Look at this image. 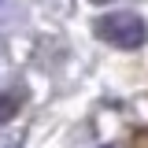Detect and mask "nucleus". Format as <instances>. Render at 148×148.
<instances>
[{"mask_svg":"<svg viewBox=\"0 0 148 148\" xmlns=\"http://www.w3.org/2000/svg\"><path fill=\"white\" fill-rule=\"evenodd\" d=\"M96 37L115 48H141L148 41V26L137 11H108L96 22Z\"/></svg>","mask_w":148,"mask_h":148,"instance_id":"nucleus-1","label":"nucleus"},{"mask_svg":"<svg viewBox=\"0 0 148 148\" xmlns=\"http://www.w3.org/2000/svg\"><path fill=\"white\" fill-rule=\"evenodd\" d=\"M15 111H18V92H0V126L11 122Z\"/></svg>","mask_w":148,"mask_h":148,"instance_id":"nucleus-2","label":"nucleus"},{"mask_svg":"<svg viewBox=\"0 0 148 148\" xmlns=\"http://www.w3.org/2000/svg\"><path fill=\"white\" fill-rule=\"evenodd\" d=\"M104 148H119V145H104Z\"/></svg>","mask_w":148,"mask_h":148,"instance_id":"nucleus-3","label":"nucleus"}]
</instances>
